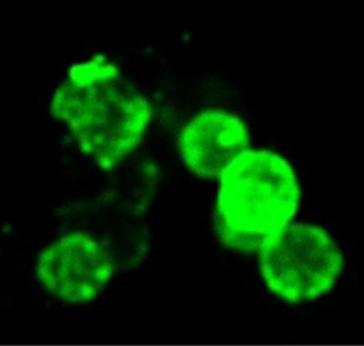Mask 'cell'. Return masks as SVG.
I'll return each mask as SVG.
<instances>
[{
	"instance_id": "1",
	"label": "cell",
	"mask_w": 364,
	"mask_h": 346,
	"mask_svg": "<svg viewBox=\"0 0 364 346\" xmlns=\"http://www.w3.org/2000/svg\"><path fill=\"white\" fill-rule=\"evenodd\" d=\"M50 110L105 171L134 152L154 113L148 98L104 55L74 65L51 97Z\"/></svg>"
},
{
	"instance_id": "2",
	"label": "cell",
	"mask_w": 364,
	"mask_h": 346,
	"mask_svg": "<svg viewBox=\"0 0 364 346\" xmlns=\"http://www.w3.org/2000/svg\"><path fill=\"white\" fill-rule=\"evenodd\" d=\"M301 190L282 156L247 149L220 175L217 231L232 250L258 252L297 214Z\"/></svg>"
},
{
	"instance_id": "3",
	"label": "cell",
	"mask_w": 364,
	"mask_h": 346,
	"mask_svg": "<svg viewBox=\"0 0 364 346\" xmlns=\"http://www.w3.org/2000/svg\"><path fill=\"white\" fill-rule=\"evenodd\" d=\"M259 270L272 294L287 302L311 301L335 286L344 255L324 228L287 226L259 251Z\"/></svg>"
},
{
	"instance_id": "4",
	"label": "cell",
	"mask_w": 364,
	"mask_h": 346,
	"mask_svg": "<svg viewBox=\"0 0 364 346\" xmlns=\"http://www.w3.org/2000/svg\"><path fill=\"white\" fill-rule=\"evenodd\" d=\"M38 281L50 294L69 303L97 297L114 274L108 250L92 235L78 231L58 239L39 254Z\"/></svg>"
},
{
	"instance_id": "5",
	"label": "cell",
	"mask_w": 364,
	"mask_h": 346,
	"mask_svg": "<svg viewBox=\"0 0 364 346\" xmlns=\"http://www.w3.org/2000/svg\"><path fill=\"white\" fill-rule=\"evenodd\" d=\"M250 144L242 119L222 109L198 113L183 126L178 139L184 164L202 178H220Z\"/></svg>"
}]
</instances>
